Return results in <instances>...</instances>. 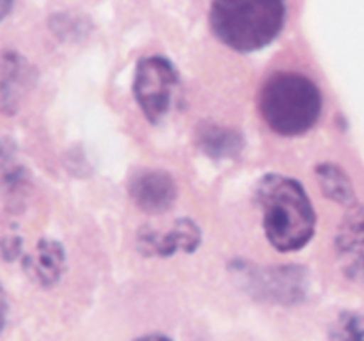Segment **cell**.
Returning <instances> with one entry per match:
<instances>
[{"mask_svg":"<svg viewBox=\"0 0 364 341\" xmlns=\"http://www.w3.org/2000/svg\"><path fill=\"white\" fill-rule=\"evenodd\" d=\"M256 199L263 212V231L272 247L291 252L308 245L315 234L316 213L297 180L267 174L259 180Z\"/></svg>","mask_w":364,"mask_h":341,"instance_id":"cell-1","label":"cell"},{"mask_svg":"<svg viewBox=\"0 0 364 341\" xmlns=\"http://www.w3.org/2000/svg\"><path fill=\"white\" fill-rule=\"evenodd\" d=\"M258 107L270 130L294 137L318 123L323 99L311 78L294 71H279L263 84Z\"/></svg>","mask_w":364,"mask_h":341,"instance_id":"cell-2","label":"cell"},{"mask_svg":"<svg viewBox=\"0 0 364 341\" xmlns=\"http://www.w3.org/2000/svg\"><path fill=\"white\" fill-rule=\"evenodd\" d=\"M287 21V4L279 0L213 2L210 6L212 32L237 52L265 48L281 34Z\"/></svg>","mask_w":364,"mask_h":341,"instance_id":"cell-3","label":"cell"},{"mask_svg":"<svg viewBox=\"0 0 364 341\" xmlns=\"http://www.w3.org/2000/svg\"><path fill=\"white\" fill-rule=\"evenodd\" d=\"M231 272L242 290L255 301L295 305L308 297L309 274L301 265L259 266L237 259L231 263Z\"/></svg>","mask_w":364,"mask_h":341,"instance_id":"cell-4","label":"cell"},{"mask_svg":"<svg viewBox=\"0 0 364 341\" xmlns=\"http://www.w3.org/2000/svg\"><path fill=\"white\" fill-rule=\"evenodd\" d=\"M178 85V71L164 55H148L135 67L134 94L139 107L151 123H160L167 116Z\"/></svg>","mask_w":364,"mask_h":341,"instance_id":"cell-5","label":"cell"},{"mask_svg":"<svg viewBox=\"0 0 364 341\" xmlns=\"http://www.w3.org/2000/svg\"><path fill=\"white\" fill-rule=\"evenodd\" d=\"M334 249L345 276L364 283V206L355 205L348 210L338 226Z\"/></svg>","mask_w":364,"mask_h":341,"instance_id":"cell-6","label":"cell"},{"mask_svg":"<svg viewBox=\"0 0 364 341\" xmlns=\"http://www.w3.org/2000/svg\"><path fill=\"white\" fill-rule=\"evenodd\" d=\"M130 197L142 212L164 213L174 205L178 195L176 181L166 170L144 169L132 176L128 183Z\"/></svg>","mask_w":364,"mask_h":341,"instance_id":"cell-7","label":"cell"},{"mask_svg":"<svg viewBox=\"0 0 364 341\" xmlns=\"http://www.w3.org/2000/svg\"><path fill=\"white\" fill-rule=\"evenodd\" d=\"M139 245L144 254H156L162 258L176 254L178 251L194 252L201 245V229L194 220L178 219L166 233H155V231L141 233Z\"/></svg>","mask_w":364,"mask_h":341,"instance_id":"cell-8","label":"cell"},{"mask_svg":"<svg viewBox=\"0 0 364 341\" xmlns=\"http://www.w3.org/2000/svg\"><path fill=\"white\" fill-rule=\"evenodd\" d=\"M23 266L39 286H55L66 269V252L57 240H41L32 254L25 256Z\"/></svg>","mask_w":364,"mask_h":341,"instance_id":"cell-9","label":"cell"},{"mask_svg":"<svg viewBox=\"0 0 364 341\" xmlns=\"http://www.w3.org/2000/svg\"><path fill=\"white\" fill-rule=\"evenodd\" d=\"M34 71L31 64L16 52H6L2 57V109L4 112H16L18 102L32 82Z\"/></svg>","mask_w":364,"mask_h":341,"instance_id":"cell-10","label":"cell"},{"mask_svg":"<svg viewBox=\"0 0 364 341\" xmlns=\"http://www.w3.org/2000/svg\"><path fill=\"white\" fill-rule=\"evenodd\" d=\"M196 144L205 155L215 160L233 158L244 148L240 131L215 123H201L196 128Z\"/></svg>","mask_w":364,"mask_h":341,"instance_id":"cell-11","label":"cell"},{"mask_svg":"<svg viewBox=\"0 0 364 341\" xmlns=\"http://www.w3.org/2000/svg\"><path fill=\"white\" fill-rule=\"evenodd\" d=\"M315 174L326 197L338 202V205L347 206V208H354L358 205L350 178L341 167L334 166V163H320V166H316Z\"/></svg>","mask_w":364,"mask_h":341,"instance_id":"cell-12","label":"cell"},{"mask_svg":"<svg viewBox=\"0 0 364 341\" xmlns=\"http://www.w3.org/2000/svg\"><path fill=\"white\" fill-rule=\"evenodd\" d=\"M331 341H364V315L358 311L340 313L329 330Z\"/></svg>","mask_w":364,"mask_h":341,"instance_id":"cell-13","label":"cell"},{"mask_svg":"<svg viewBox=\"0 0 364 341\" xmlns=\"http://www.w3.org/2000/svg\"><path fill=\"white\" fill-rule=\"evenodd\" d=\"M135 341H173V340H169V337L164 336V334H148V336L137 337Z\"/></svg>","mask_w":364,"mask_h":341,"instance_id":"cell-14","label":"cell"},{"mask_svg":"<svg viewBox=\"0 0 364 341\" xmlns=\"http://www.w3.org/2000/svg\"><path fill=\"white\" fill-rule=\"evenodd\" d=\"M11 6H13L11 2H0V9H2V11H0V14H2V18L7 16V9H9Z\"/></svg>","mask_w":364,"mask_h":341,"instance_id":"cell-15","label":"cell"}]
</instances>
